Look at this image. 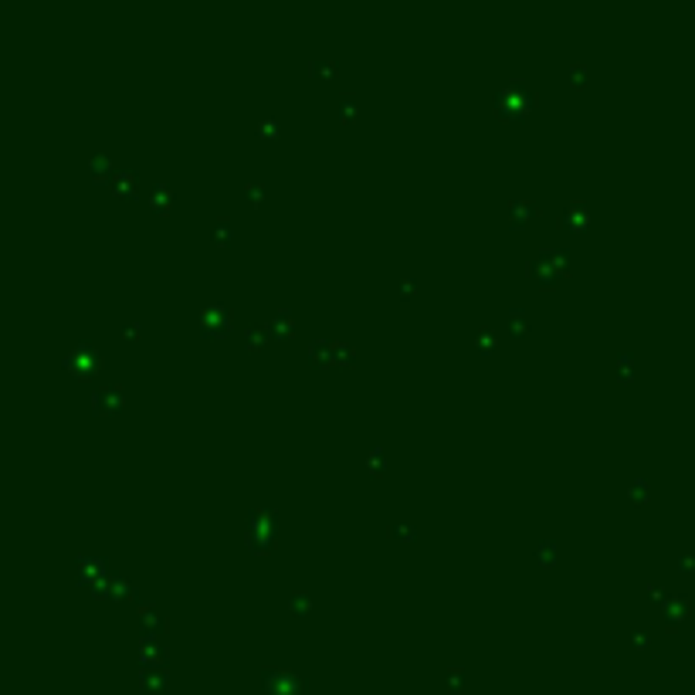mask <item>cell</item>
<instances>
[{"mask_svg": "<svg viewBox=\"0 0 695 695\" xmlns=\"http://www.w3.org/2000/svg\"><path fill=\"white\" fill-rule=\"evenodd\" d=\"M214 238H217V241H228V238H231V224H221V228H214Z\"/></svg>", "mask_w": 695, "mask_h": 695, "instance_id": "obj_9", "label": "cell"}, {"mask_svg": "<svg viewBox=\"0 0 695 695\" xmlns=\"http://www.w3.org/2000/svg\"><path fill=\"white\" fill-rule=\"evenodd\" d=\"M530 268H532V275L539 279V282H556L563 272H567V258H563V251H556V248H543L536 258L530 261Z\"/></svg>", "mask_w": 695, "mask_h": 695, "instance_id": "obj_2", "label": "cell"}, {"mask_svg": "<svg viewBox=\"0 0 695 695\" xmlns=\"http://www.w3.org/2000/svg\"><path fill=\"white\" fill-rule=\"evenodd\" d=\"M530 105H532V88L523 82V79L505 82L498 88V95H495V109H498L502 119H516V116H523Z\"/></svg>", "mask_w": 695, "mask_h": 695, "instance_id": "obj_1", "label": "cell"}, {"mask_svg": "<svg viewBox=\"0 0 695 695\" xmlns=\"http://www.w3.org/2000/svg\"><path fill=\"white\" fill-rule=\"evenodd\" d=\"M590 224V207L573 201V204L563 207V228H573V231H583Z\"/></svg>", "mask_w": 695, "mask_h": 695, "instance_id": "obj_5", "label": "cell"}, {"mask_svg": "<svg viewBox=\"0 0 695 695\" xmlns=\"http://www.w3.org/2000/svg\"><path fill=\"white\" fill-rule=\"evenodd\" d=\"M197 323H201L204 336H224L231 329V309L228 305H207Z\"/></svg>", "mask_w": 695, "mask_h": 695, "instance_id": "obj_3", "label": "cell"}, {"mask_svg": "<svg viewBox=\"0 0 695 695\" xmlns=\"http://www.w3.org/2000/svg\"><path fill=\"white\" fill-rule=\"evenodd\" d=\"M65 367L72 370L75 376H88L92 370L99 367V353H95V346H92V343H79V346L65 356Z\"/></svg>", "mask_w": 695, "mask_h": 695, "instance_id": "obj_4", "label": "cell"}, {"mask_svg": "<svg viewBox=\"0 0 695 695\" xmlns=\"http://www.w3.org/2000/svg\"><path fill=\"white\" fill-rule=\"evenodd\" d=\"M153 190H157V197H153V204L160 207V201H163V204H170V187H166V183H157V187H153Z\"/></svg>", "mask_w": 695, "mask_h": 695, "instance_id": "obj_8", "label": "cell"}, {"mask_svg": "<svg viewBox=\"0 0 695 695\" xmlns=\"http://www.w3.org/2000/svg\"><path fill=\"white\" fill-rule=\"evenodd\" d=\"M92 404H95V410H116L123 404V390L119 387H102V390H95Z\"/></svg>", "mask_w": 695, "mask_h": 695, "instance_id": "obj_6", "label": "cell"}, {"mask_svg": "<svg viewBox=\"0 0 695 695\" xmlns=\"http://www.w3.org/2000/svg\"><path fill=\"white\" fill-rule=\"evenodd\" d=\"M248 190H251V201H261V183H251Z\"/></svg>", "mask_w": 695, "mask_h": 695, "instance_id": "obj_10", "label": "cell"}, {"mask_svg": "<svg viewBox=\"0 0 695 695\" xmlns=\"http://www.w3.org/2000/svg\"><path fill=\"white\" fill-rule=\"evenodd\" d=\"M536 210V207L530 204V201H512V221H519V224H526L530 221V214Z\"/></svg>", "mask_w": 695, "mask_h": 695, "instance_id": "obj_7", "label": "cell"}]
</instances>
